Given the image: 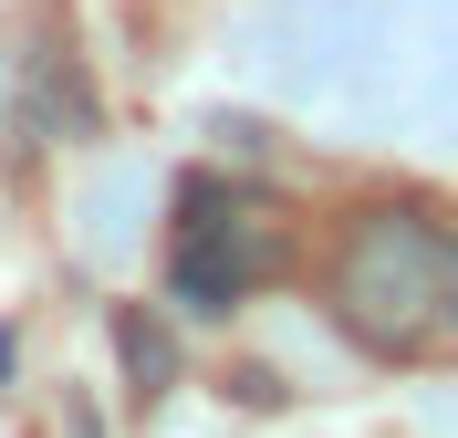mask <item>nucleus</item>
I'll use <instances>...</instances> for the list:
<instances>
[{"mask_svg": "<svg viewBox=\"0 0 458 438\" xmlns=\"http://www.w3.org/2000/svg\"><path fill=\"white\" fill-rule=\"evenodd\" d=\"M323 313L354 355L417 365L458 345V230L428 209H344L323 240Z\"/></svg>", "mask_w": 458, "mask_h": 438, "instance_id": "nucleus-1", "label": "nucleus"}, {"mask_svg": "<svg viewBox=\"0 0 458 438\" xmlns=\"http://www.w3.org/2000/svg\"><path fill=\"white\" fill-rule=\"evenodd\" d=\"M114 345H125V365H136V376H146V397H157V376H167V345H157V334H146L136 313L114 323Z\"/></svg>", "mask_w": 458, "mask_h": 438, "instance_id": "nucleus-3", "label": "nucleus"}, {"mask_svg": "<svg viewBox=\"0 0 458 438\" xmlns=\"http://www.w3.org/2000/svg\"><path fill=\"white\" fill-rule=\"evenodd\" d=\"M282 262H292V230L271 219V209H250V199L219 209V188H188V219H177V240H167V282H177V303H199V313L250 303V292L271 282Z\"/></svg>", "mask_w": 458, "mask_h": 438, "instance_id": "nucleus-2", "label": "nucleus"}]
</instances>
